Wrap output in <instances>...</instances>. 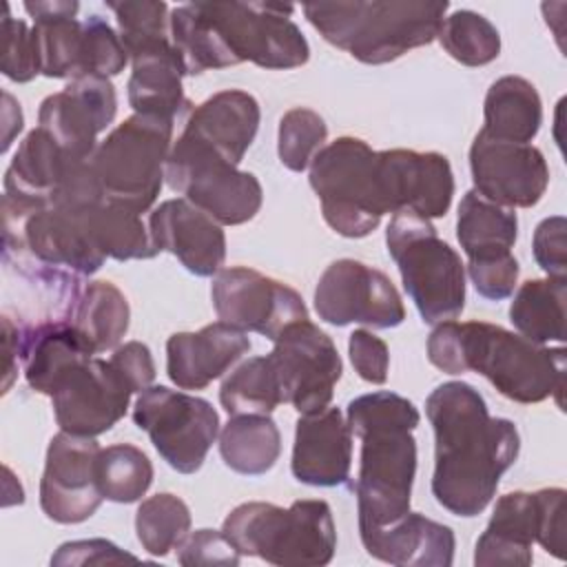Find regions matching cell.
<instances>
[{
  "instance_id": "obj_30",
  "label": "cell",
  "mask_w": 567,
  "mask_h": 567,
  "mask_svg": "<svg viewBox=\"0 0 567 567\" xmlns=\"http://www.w3.org/2000/svg\"><path fill=\"white\" fill-rule=\"evenodd\" d=\"M518 237V217L512 208H503L476 190H467L458 204L456 239L472 259H489L512 252Z\"/></svg>"
},
{
  "instance_id": "obj_19",
  "label": "cell",
  "mask_w": 567,
  "mask_h": 567,
  "mask_svg": "<svg viewBox=\"0 0 567 567\" xmlns=\"http://www.w3.org/2000/svg\"><path fill=\"white\" fill-rule=\"evenodd\" d=\"M377 164L388 213L445 217L454 195V175L445 155L390 148L377 151Z\"/></svg>"
},
{
  "instance_id": "obj_50",
  "label": "cell",
  "mask_w": 567,
  "mask_h": 567,
  "mask_svg": "<svg viewBox=\"0 0 567 567\" xmlns=\"http://www.w3.org/2000/svg\"><path fill=\"white\" fill-rule=\"evenodd\" d=\"M109 361L128 383L133 394L144 392L155 381V361L148 346L142 341H126L124 346H117Z\"/></svg>"
},
{
  "instance_id": "obj_22",
  "label": "cell",
  "mask_w": 567,
  "mask_h": 567,
  "mask_svg": "<svg viewBox=\"0 0 567 567\" xmlns=\"http://www.w3.org/2000/svg\"><path fill=\"white\" fill-rule=\"evenodd\" d=\"M248 350V334L224 321L208 323L197 332H175L166 341V374L182 390H204Z\"/></svg>"
},
{
  "instance_id": "obj_47",
  "label": "cell",
  "mask_w": 567,
  "mask_h": 567,
  "mask_svg": "<svg viewBox=\"0 0 567 567\" xmlns=\"http://www.w3.org/2000/svg\"><path fill=\"white\" fill-rule=\"evenodd\" d=\"M538 532L536 543L551 556L565 558V489L545 487L536 492Z\"/></svg>"
},
{
  "instance_id": "obj_25",
  "label": "cell",
  "mask_w": 567,
  "mask_h": 567,
  "mask_svg": "<svg viewBox=\"0 0 567 567\" xmlns=\"http://www.w3.org/2000/svg\"><path fill=\"white\" fill-rule=\"evenodd\" d=\"M365 551L399 567H450L456 538L452 527L419 512H408L396 523L359 534Z\"/></svg>"
},
{
  "instance_id": "obj_1",
  "label": "cell",
  "mask_w": 567,
  "mask_h": 567,
  "mask_svg": "<svg viewBox=\"0 0 567 567\" xmlns=\"http://www.w3.org/2000/svg\"><path fill=\"white\" fill-rule=\"evenodd\" d=\"M434 430L432 494L454 516H478L514 465L520 436L509 419L489 416L481 392L465 381L434 388L425 401Z\"/></svg>"
},
{
  "instance_id": "obj_11",
  "label": "cell",
  "mask_w": 567,
  "mask_h": 567,
  "mask_svg": "<svg viewBox=\"0 0 567 567\" xmlns=\"http://www.w3.org/2000/svg\"><path fill=\"white\" fill-rule=\"evenodd\" d=\"M133 423L148 434L157 454L179 474H195L219 436V414L206 399L166 385L140 392Z\"/></svg>"
},
{
  "instance_id": "obj_28",
  "label": "cell",
  "mask_w": 567,
  "mask_h": 567,
  "mask_svg": "<svg viewBox=\"0 0 567 567\" xmlns=\"http://www.w3.org/2000/svg\"><path fill=\"white\" fill-rule=\"evenodd\" d=\"M538 532L536 492L503 494L485 532L476 540L474 565H532Z\"/></svg>"
},
{
  "instance_id": "obj_26",
  "label": "cell",
  "mask_w": 567,
  "mask_h": 567,
  "mask_svg": "<svg viewBox=\"0 0 567 567\" xmlns=\"http://www.w3.org/2000/svg\"><path fill=\"white\" fill-rule=\"evenodd\" d=\"M259 120V102L246 91L228 89L190 109L184 133L202 140L237 166L257 135Z\"/></svg>"
},
{
  "instance_id": "obj_33",
  "label": "cell",
  "mask_w": 567,
  "mask_h": 567,
  "mask_svg": "<svg viewBox=\"0 0 567 567\" xmlns=\"http://www.w3.org/2000/svg\"><path fill=\"white\" fill-rule=\"evenodd\" d=\"M80 215L93 246L106 259L128 261L153 259L157 255V248L140 213L104 199L97 206L80 210Z\"/></svg>"
},
{
  "instance_id": "obj_37",
  "label": "cell",
  "mask_w": 567,
  "mask_h": 567,
  "mask_svg": "<svg viewBox=\"0 0 567 567\" xmlns=\"http://www.w3.org/2000/svg\"><path fill=\"white\" fill-rule=\"evenodd\" d=\"M135 532L151 556H168L190 534V509L168 492L148 496L135 512Z\"/></svg>"
},
{
  "instance_id": "obj_27",
  "label": "cell",
  "mask_w": 567,
  "mask_h": 567,
  "mask_svg": "<svg viewBox=\"0 0 567 567\" xmlns=\"http://www.w3.org/2000/svg\"><path fill=\"white\" fill-rule=\"evenodd\" d=\"M24 11L33 18V38L38 47L40 75L69 78L84 75V22L78 20L80 4L75 0L24 2Z\"/></svg>"
},
{
  "instance_id": "obj_51",
  "label": "cell",
  "mask_w": 567,
  "mask_h": 567,
  "mask_svg": "<svg viewBox=\"0 0 567 567\" xmlns=\"http://www.w3.org/2000/svg\"><path fill=\"white\" fill-rule=\"evenodd\" d=\"M20 341H22V326H16L9 317H2V352H4L2 392H9V390H11V383H13L16 377H18Z\"/></svg>"
},
{
  "instance_id": "obj_24",
  "label": "cell",
  "mask_w": 567,
  "mask_h": 567,
  "mask_svg": "<svg viewBox=\"0 0 567 567\" xmlns=\"http://www.w3.org/2000/svg\"><path fill=\"white\" fill-rule=\"evenodd\" d=\"M97 354L71 319H47L22 326L20 363L31 390L53 394L58 383L78 363Z\"/></svg>"
},
{
  "instance_id": "obj_38",
  "label": "cell",
  "mask_w": 567,
  "mask_h": 567,
  "mask_svg": "<svg viewBox=\"0 0 567 567\" xmlns=\"http://www.w3.org/2000/svg\"><path fill=\"white\" fill-rule=\"evenodd\" d=\"M441 47L465 66H483L498 58L501 33L481 13L470 9H456L443 18L439 29Z\"/></svg>"
},
{
  "instance_id": "obj_34",
  "label": "cell",
  "mask_w": 567,
  "mask_h": 567,
  "mask_svg": "<svg viewBox=\"0 0 567 567\" xmlns=\"http://www.w3.org/2000/svg\"><path fill=\"white\" fill-rule=\"evenodd\" d=\"M128 301L115 284L89 281L82 286L71 312V323L95 352L115 350L128 330Z\"/></svg>"
},
{
  "instance_id": "obj_48",
  "label": "cell",
  "mask_w": 567,
  "mask_h": 567,
  "mask_svg": "<svg viewBox=\"0 0 567 567\" xmlns=\"http://www.w3.org/2000/svg\"><path fill=\"white\" fill-rule=\"evenodd\" d=\"M567 221L563 215L545 217L532 239V252L536 264L547 272V277L565 279L567 275V246H565Z\"/></svg>"
},
{
  "instance_id": "obj_15",
  "label": "cell",
  "mask_w": 567,
  "mask_h": 567,
  "mask_svg": "<svg viewBox=\"0 0 567 567\" xmlns=\"http://www.w3.org/2000/svg\"><path fill=\"white\" fill-rule=\"evenodd\" d=\"M100 450L95 439L62 430L49 441L40 478V507L47 518L75 525L97 512L104 501L95 476Z\"/></svg>"
},
{
  "instance_id": "obj_39",
  "label": "cell",
  "mask_w": 567,
  "mask_h": 567,
  "mask_svg": "<svg viewBox=\"0 0 567 567\" xmlns=\"http://www.w3.org/2000/svg\"><path fill=\"white\" fill-rule=\"evenodd\" d=\"M168 31L177 53L182 55L186 75L230 66L197 2L175 7L168 16Z\"/></svg>"
},
{
  "instance_id": "obj_14",
  "label": "cell",
  "mask_w": 567,
  "mask_h": 567,
  "mask_svg": "<svg viewBox=\"0 0 567 567\" xmlns=\"http://www.w3.org/2000/svg\"><path fill=\"white\" fill-rule=\"evenodd\" d=\"M219 321L275 341L290 323L308 319L301 295L284 281L246 266L221 268L210 286Z\"/></svg>"
},
{
  "instance_id": "obj_42",
  "label": "cell",
  "mask_w": 567,
  "mask_h": 567,
  "mask_svg": "<svg viewBox=\"0 0 567 567\" xmlns=\"http://www.w3.org/2000/svg\"><path fill=\"white\" fill-rule=\"evenodd\" d=\"M84 22V75L113 78L120 75L128 62V53L120 33L100 18L89 16Z\"/></svg>"
},
{
  "instance_id": "obj_10",
  "label": "cell",
  "mask_w": 567,
  "mask_h": 567,
  "mask_svg": "<svg viewBox=\"0 0 567 567\" xmlns=\"http://www.w3.org/2000/svg\"><path fill=\"white\" fill-rule=\"evenodd\" d=\"M228 64L295 69L308 62L310 47L290 20L295 7L277 2H197Z\"/></svg>"
},
{
  "instance_id": "obj_5",
  "label": "cell",
  "mask_w": 567,
  "mask_h": 567,
  "mask_svg": "<svg viewBox=\"0 0 567 567\" xmlns=\"http://www.w3.org/2000/svg\"><path fill=\"white\" fill-rule=\"evenodd\" d=\"M241 556H257L279 567L328 565L337 549L332 509L321 498L295 501L290 507L250 501L237 505L221 525Z\"/></svg>"
},
{
  "instance_id": "obj_36",
  "label": "cell",
  "mask_w": 567,
  "mask_h": 567,
  "mask_svg": "<svg viewBox=\"0 0 567 567\" xmlns=\"http://www.w3.org/2000/svg\"><path fill=\"white\" fill-rule=\"evenodd\" d=\"M95 476L106 501L126 505L137 503L148 492L153 483V465L140 447L115 443L100 450Z\"/></svg>"
},
{
  "instance_id": "obj_43",
  "label": "cell",
  "mask_w": 567,
  "mask_h": 567,
  "mask_svg": "<svg viewBox=\"0 0 567 567\" xmlns=\"http://www.w3.org/2000/svg\"><path fill=\"white\" fill-rule=\"evenodd\" d=\"M2 73L18 82H31L35 75H40V60H38V47L33 31L27 27L24 20H18L11 16L9 4H4L2 16Z\"/></svg>"
},
{
  "instance_id": "obj_18",
  "label": "cell",
  "mask_w": 567,
  "mask_h": 567,
  "mask_svg": "<svg viewBox=\"0 0 567 567\" xmlns=\"http://www.w3.org/2000/svg\"><path fill=\"white\" fill-rule=\"evenodd\" d=\"M117 113L115 86L102 75H80L42 100L38 126L44 128L64 151L91 159L97 135L111 126Z\"/></svg>"
},
{
  "instance_id": "obj_16",
  "label": "cell",
  "mask_w": 567,
  "mask_h": 567,
  "mask_svg": "<svg viewBox=\"0 0 567 567\" xmlns=\"http://www.w3.org/2000/svg\"><path fill=\"white\" fill-rule=\"evenodd\" d=\"M133 390L106 359L78 363L51 394L55 423L75 436H100L124 419Z\"/></svg>"
},
{
  "instance_id": "obj_41",
  "label": "cell",
  "mask_w": 567,
  "mask_h": 567,
  "mask_svg": "<svg viewBox=\"0 0 567 567\" xmlns=\"http://www.w3.org/2000/svg\"><path fill=\"white\" fill-rule=\"evenodd\" d=\"M115 13L120 38L126 53L146 47L151 42L171 38L168 31V4L166 2H106Z\"/></svg>"
},
{
  "instance_id": "obj_40",
  "label": "cell",
  "mask_w": 567,
  "mask_h": 567,
  "mask_svg": "<svg viewBox=\"0 0 567 567\" xmlns=\"http://www.w3.org/2000/svg\"><path fill=\"white\" fill-rule=\"evenodd\" d=\"M328 137V126L323 117L306 106L290 109L279 120L277 153L279 162L295 173L310 168L315 155L323 148Z\"/></svg>"
},
{
  "instance_id": "obj_23",
  "label": "cell",
  "mask_w": 567,
  "mask_h": 567,
  "mask_svg": "<svg viewBox=\"0 0 567 567\" xmlns=\"http://www.w3.org/2000/svg\"><path fill=\"white\" fill-rule=\"evenodd\" d=\"M128 60L133 71L126 89L133 113L175 122L190 109L182 89L186 69L171 38L131 51Z\"/></svg>"
},
{
  "instance_id": "obj_35",
  "label": "cell",
  "mask_w": 567,
  "mask_h": 567,
  "mask_svg": "<svg viewBox=\"0 0 567 567\" xmlns=\"http://www.w3.org/2000/svg\"><path fill=\"white\" fill-rule=\"evenodd\" d=\"M219 403L228 416L270 414L279 403H284L268 354L241 361L224 379L219 388Z\"/></svg>"
},
{
  "instance_id": "obj_13",
  "label": "cell",
  "mask_w": 567,
  "mask_h": 567,
  "mask_svg": "<svg viewBox=\"0 0 567 567\" xmlns=\"http://www.w3.org/2000/svg\"><path fill=\"white\" fill-rule=\"evenodd\" d=\"M315 310L330 326L363 323L370 328H396L405 319V306L385 272L357 259L332 261L317 281Z\"/></svg>"
},
{
  "instance_id": "obj_45",
  "label": "cell",
  "mask_w": 567,
  "mask_h": 567,
  "mask_svg": "<svg viewBox=\"0 0 567 567\" xmlns=\"http://www.w3.org/2000/svg\"><path fill=\"white\" fill-rule=\"evenodd\" d=\"M518 259L507 252L489 259H472L467 261V275L483 299L501 301L507 299L518 281Z\"/></svg>"
},
{
  "instance_id": "obj_8",
  "label": "cell",
  "mask_w": 567,
  "mask_h": 567,
  "mask_svg": "<svg viewBox=\"0 0 567 567\" xmlns=\"http://www.w3.org/2000/svg\"><path fill=\"white\" fill-rule=\"evenodd\" d=\"M310 186L321 202L326 224L341 237H368L388 213L377 151L359 137H337L310 164Z\"/></svg>"
},
{
  "instance_id": "obj_3",
  "label": "cell",
  "mask_w": 567,
  "mask_h": 567,
  "mask_svg": "<svg viewBox=\"0 0 567 567\" xmlns=\"http://www.w3.org/2000/svg\"><path fill=\"white\" fill-rule=\"evenodd\" d=\"M427 359L447 374L476 372L516 403L556 396L563 405L565 348L534 343L487 321H441L427 337Z\"/></svg>"
},
{
  "instance_id": "obj_46",
  "label": "cell",
  "mask_w": 567,
  "mask_h": 567,
  "mask_svg": "<svg viewBox=\"0 0 567 567\" xmlns=\"http://www.w3.org/2000/svg\"><path fill=\"white\" fill-rule=\"evenodd\" d=\"M348 354L357 374L363 381L372 385H383L388 381L390 350L388 343L372 330H354L348 339Z\"/></svg>"
},
{
  "instance_id": "obj_21",
  "label": "cell",
  "mask_w": 567,
  "mask_h": 567,
  "mask_svg": "<svg viewBox=\"0 0 567 567\" xmlns=\"http://www.w3.org/2000/svg\"><path fill=\"white\" fill-rule=\"evenodd\" d=\"M352 432L339 408L301 414L295 427L290 470L312 487H337L350 481Z\"/></svg>"
},
{
  "instance_id": "obj_9",
  "label": "cell",
  "mask_w": 567,
  "mask_h": 567,
  "mask_svg": "<svg viewBox=\"0 0 567 567\" xmlns=\"http://www.w3.org/2000/svg\"><path fill=\"white\" fill-rule=\"evenodd\" d=\"M164 179L219 226L250 221L264 202L261 184L252 173L239 171L215 148L184 131L171 146Z\"/></svg>"
},
{
  "instance_id": "obj_44",
  "label": "cell",
  "mask_w": 567,
  "mask_h": 567,
  "mask_svg": "<svg viewBox=\"0 0 567 567\" xmlns=\"http://www.w3.org/2000/svg\"><path fill=\"white\" fill-rule=\"evenodd\" d=\"M177 549V560L184 567H230L239 565L241 560V554L233 547V543L224 536L221 529H195L184 538V543Z\"/></svg>"
},
{
  "instance_id": "obj_32",
  "label": "cell",
  "mask_w": 567,
  "mask_h": 567,
  "mask_svg": "<svg viewBox=\"0 0 567 567\" xmlns=\"http://www.w3.org/2000/svg\"><path fill=\"white\" fill-rule=\"evenodd\" d=\"M565 299H567V279L545 277L525 281L512 303L509 321L520 337L534 343L565 341Z\"/></svg>"
},
{
  "instance_id": "obj_4",
  "label": "cell",
  "mask_w": 567,
  "mask_h": 567,
  "mask_svg": "<svg viewBox=\"0 0 567 567\" xmlns=\"http://www.w3.org/2000/svg\"><path fill=\"white\" fill-rule=\"evenodd\" d=\"M447 2L354 0L308 2L306 20L332 47L363 64H385L430 44L441 29Z\"/></svg>"
},
{
  "instance_id": "obj_52",
  "label": "cell",
  "mask_w": 567,
  "mask_h": 567,
  "mask_svg": "<svg viewBox=\"0 0 567 567\" xmlns=\"http://www.w3.org/2000/svg\"><path fill=\"white\" fill-rule=\"evenodd\" d=\"M4 100V109H2V124H4V135H2V153L9 151L13 137L22 131V109L20 104L13 100L11 93H2Z\"/></svg>"
},
{
  "instance_id": "obj_29",
  "label": "cell",
  "mask_w": 567,
  "mask_h": 567,
  "mask_svg": "<svg viewBox=\"0 0 567 567\" xmlns=\"http://www.w3.org/2000/svg\"><path fill=\"white\" fill-rule=\"evenodd\" d=\"M483 117L485 126L481 131L485 135L503 142L529 144L538 135L543 122V102L529 80L520 75H503L487 89Z\"/></svg>"
},
{
  "instance_id": "obj_7",
  "label": "cell",
  "mask_w": 567,
  "mask_h": 567,
  "mask_svg": "<svg viewBox=\"0 0 567 567\" xmlns=\"http://www.w3.org/2000/svg\"><path fill=\"white\" fill-rule=\"evenodd\" d=\"M173 120L133 113L97 144L91 166L106 202L140 215L155 204L173 146Z\"/></svg>"
},
{
  "instance_id": "obj_17",
  "label": "cell",
  "mask_w": 567,
  "mask_h": 567,
  "mask_svg": "<svg viewBox=\"0 0 567 567\" xmlns=\"http://www.w3.org/2000/svg\"><path fill=\"white\" fill-rule=\"evenodd\" d=\"M474 190L503 208H532L549 186V166L540 148L476 133L470 146Z\"/></svg>"
},
{
  "instance_id": "obj_20",
  "label": "cell",
  "mask_w": 567,
  "mask_h": 567,
  "mask_svg": "<svg viewBox=\"0 0 567 567\" xmlns=\"http://www.w3.org/2000/svg\"><path fill=\"white\" fill-rule=\"evenodd\" d=\"M148 233L157 252H171L197 277H215L226 259L221 226L188 199H166L148 215Z\"/></svg>"
},
{
  "instance_id": "obj_2",
  "label": "cell",
  "mask_w": 567,
  "mask_h": 567,
  "mask_svg": "<svg viewBox=\"0 0 567 567\" xmlns=\"http://www.w3.org/2000/svg\"><path fill=\"white\" fill-rule=\"evenodd\" d=\"M350 432L361 441L354 481L359 534L388 527L410 512L416 474L414 427L421 416L412 401L396 392H370L346 408Z\"/></svg>"
},
{
  "instance_id": "obj_31",
  "label": "cell",
  "mask_w": 567,
  "mask_h": 567,
  "mask_svg": "<svg viewBox=\"0 0 567 567\" xmlns=\"http://www.w3.org/2000/svg\"><path fill=\"white\" fill-rule=\"evenodd\" d=\"M224 463L244 476H261L281 454V434L268 414H235L219 430Z\"/></svg>"
},
{
  "instance_id": "obj_12",
  "label": "cell",
  "mask_w": 567,
  "mask_h": 567,
  "mask_svg": "<svg viewBox=\"0 0 567 567\" xmlns=\"http://www.w3.org/2000/svg\"><path fill=\"white\" fill-rule=\"evenodd\" d=\"M268 352L284 403L299 414H315L330 405L343 363L332 339L310 319L290 323Z\"/></svg>"
},
{
  "instance_id": "obj_49",
  "label": "cell",
  "mask_w": 567,
  "mask_h": 567,
  "mask_svg": "<svg viewBox=\"0 0 567 567\" xmlns=\"http://www.w3.org/2000/svg\"><path fill=\"white\" fill-rule=\"evenodd\" d=\"M124 560H137V556L120 549L115 543L106 538H89V540H69L58 547V551L51 556V565L64 567V565H111V563H124Z\"/></svg>"
},
{
  "instance_id": "obj_6",
  "label": "cell",
  "mask_w": 567,
  "mask_h": 567,
  "mask_svg": "<svg viewBox=\"0 0 567 567\" xmlns=\"http://www.w3.org/2000/svg\"><path fill=\"white\" fill-rule=\"evenodd\" d=\"M388 255L421 319L430 326L456 319L465 306V264L436 235L430 219L412 213L392 215L385 228Z\"/></svg>"
}]
</instances>
